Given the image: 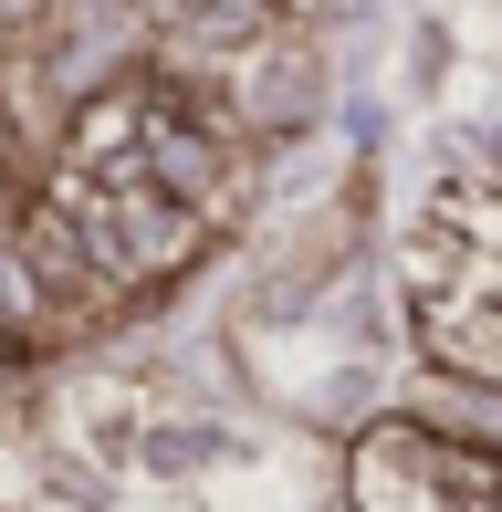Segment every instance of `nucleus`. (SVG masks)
<instances>
[{
	"label": "nucleus",
	"mask_w": 502,
	"mask_h": 512,
	"mask_svg": "<svg viewBox=\"0 0 502 512\" xmlns=\"http://www.w3.org/2000/svg\"><path fill=\"white\" fill-rule=\"evenodd\" d=\"M356 512H502V460L440 429H377L356 450Z\"/></svg>",
	"instance_id": "f257e3e1"
}]
</instances>
